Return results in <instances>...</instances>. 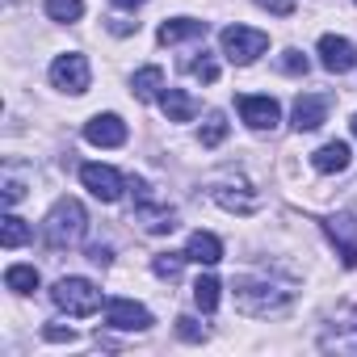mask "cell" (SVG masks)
<instances>
[{"instance_id":"obj_1","label":"cell","mask_w":357,"mask_h":357,"mask_svg":"<svg viewBox=\"0 0 357 357\" xmlns=\"http://www.w3.org/2000/svg\"><path fill=\"white\" fill-rule=\"evenodd\" d=\"M231 294H236V307L244 315H257V319L286 315L294 307V290H286L278 282H265V278H236L231 282Z\"/></svg>"},{"instance_id":"obj_2","label":"cell","mask_w":357,"mask_h":357,"mask_svg":"<svg viewBox=\"0 0 357 357\" xmlns=\"http://www.w3.org/2000/svg\"><path fill=\"white\" fill-rule=\"evenodd\" d=\"M84 227H89L84 206H80L76 198H59V202L51 206V215L43 219V240H47L51 248H72V244L84 240Z\"/></svg>"},{"instance_id":"obj_3","label":"cell","mask_w":357,"mask_h":357,"mask_svg":"<svg viewBox=\"0 0 357 357\" xmlns=\"http://www.w3.org/2000/svg\"><path fill=\"white\" fill-rule=\"evenodd\" d=\"M130 190H135V223H143V231H151V236H168L176 227V211L168 202H160L147 181H130Z\"/></svg>"},{"instance_id":"obj_4","label":"cell","mask_w":357,"mask_h":357,"mask_svg":"<svg viewBox=\"0 0 357 357\" xmlns=\"http://www.w3.org/2000/svg\"><path fill=\"white\" fill-rule=\"evenodd\" d=\"M51 303H55L59 311L84 319V315H93V311L101 307V290H97L89 278H59L55 290H51Z\"/></svg>"},{"instance_id":"obj_5","label":"cell","mask_w":357,"mask_h":357,"mask_svg":"<svg viewBox=\"0 0 357 357\" xmlns=\"http://www.w3.org/2000/svg\"><path fill=\"white\" fill-rule=\"evenodd\" d=\"M211 198L223 206V211H231V215H252L257 206H261V194L244 181V176H215L211 181Z\"/></svg>"},{"instance_id":"obj_6","label":"cell","mask_w":357,"mask_h":357,"mask_svg":"<svg viewBox=\"0 0 357 357\" xmlns=\"http://www.w3.org/2000/svg\"><path fill=\"white\" fill-rule=\"evenodd\" d=\"M219 47H223V55L231 59V63H257L261 55H265V47H269V34H261V30H248V26H227L223 34H219Z\"/></svg>"},{"instance_id":"obj_7","label":"cell","mask_w":357,"mask_h":357,"mask_svg":"<svg viewBox=\"0 0 357 357\" xmlns=\"http://www.w3.org/2000/svg\"><path fill=\"white\" fill-rule=\"evenodd\" d=\"M89 80H93L89 59H84V55H76V51H68V55H59V59L51 63V84H55L59 93L80 97V93H89Z\"/></svg>"},{"instance_id":"obj_8","label":"cell","mask_w":357,"mask_h":357,"mask_svg":"<svg viewBox=\"0 0 357 357\" xmlns=\"http://www.w3.org/2000/svg\"><path fill=\"white\" fill-rule=\"evenodd\" d=\"M80 181H84V190H89L93 198H101V202H118L122 190H126L122 172L109 168V164H84V168H80Z\"/></svg>"},{"instance_id":"obj_9","label":"cell","mask_w":357,"mask_h":357,"mask_svg":"<svg viewBox=\"0 0 357 357\" xmlns=\"http://www.w3.org/2000/svg\"><path fill=\"white\" fill-rule=\"evenodd\" d=\"M105 324L118 332H147L151 328V311L135 298H109L105 303Z\"/></svg>"},{"instance_id":"obj_10","label":"cell","mask_w":357,"mask_h":357,"mask_svg":"<svg viewBox=\"0 0 357 357\" xmlns=\"http://www.w3.org/2000/svg\"><path fill=\"white\" fill-rule=\"evenodd\" d=\"M236 109H240V118H244L252 130H273V126L282 122V105H278L273 97H252V93H244V97H236Z\"/></svg>"},{"instance_id":"obj_11","label":"cell","mask_w":357,"mask_h":357,"mask_svg":"<svg viewBox=\"0 0 357 357\" xmlns=\"http://www.w3.org/2000/svg\"><path fill=\"white\" fill-rule=\"evenodd\" d=\"M324 231H328V240L336 244L340 261H344L349 269H357V219H353L349 211H340V215H332V219L324 223Z\"/></svg>"},{"instance_id":"obj_12","label":"cell","mask_w":357,"mask_h":357,"mask_svg":"<svg viewBox=\"0 0 357 357\" xmlns=\"http://www.w3.org/2000/svg\"><path fill=\"white\" fill-rule=\"evenodd\" d=\"M319 344H324L328 353H357V307L340 311V315L324 328Z\"/></svg>"},{"instance_id":"obj_13","label":"cell","mask_w":357,"mask_h":357,"mask_svg":"<svg viewBox=\"0 0 357 357\" xmlns=\"http://www.w3.org/2000/svg\"><path fill=\"white\" fill-rule=\"evenodd\" d=\"M315 51H319V63H324L332 76H340V72H353V68H357V47H353L349 38H340V34H324Z\"/></svg>"},{"instance_id":"obj_14","label":"cell","mask_w":357,"mask_h":357,"mask_svg":"<svg viewBox=\"0 0 357 357\" xmlns=\"http://www.w3.org/2000/svg\"><path fill=\"white\" fill-rule=\"evenodd\" d=\"M84 139L93 147H122L126 143V122L118 114H97L84 122Z\"/></svg>"},{"instance_id":"obj_15","label":"cell","mask_w":357,"mask_h":357,"mask_svg":"<svg viewBox=\"0 0 357 357\" xmlns=\"http://www.w3.org/2000/svg\"><path fill=\"white\" fill-rule=\"evenodd\" d=\"M324 118H328V97H319V93H303V97L294 101L290 126L303 135V130H315V126H324Z\"/></svg>"},{"instance_id":"obj_16","label":"cell","mask_w":357,"mask_h":357,"mask_svg":"<svg viewBox=\"0 0 357 357\" xmlns=\"http://www.w3.org/2000/svg\"><path fill=\"white\" fill-rule=\"evenodd\" d=\"M164 47H176V43H190V38H206V22H194V17H172L160 26L155 34Z\"/></svg>"},{"instance_id":"obj_17","label":"cell","mask_w":357,"mask_h":357,"mask_svg":"<svg viewBox=\"0 0 357 357\" xmlns=\"http://www.w3.org/2000/svg\"><path fill=\"white\" fill-rule=\"evenodd\" d=\"M185 257L198 261V265H219V261H223V244H219V236H211V231H194L190 244H185Z\"/></svg>"},{"instance_id":"obj_18","label":"cell","mask_w":357,"mask_h":357,"mask_svg":"<svg viewBox=\"0 0 357 357\" xmlns=\"http://www.w3.org/2000/svg\"><path fill=\"white\" fill-rule=\"evenodd\" d=\"M349 155H353L349 143L336 139V143H324V147L311 155V164H315V172H344V168H349Z\"/></svg>"},{"instance_id":"obj_19","label":"cell","mask_w":357,"mask_h":357,"mask_svg":"<svg viewBox=\"0 0 357 357\" xmlns=\"http://www.w3.org/2000/svg\"><path fill=\"white\" fill-rule=\"evenodd\" d=\"M160 105H164V114H168V122H190V118L198 114V101H194L190 93H181V89H164V97H160Z\"/></svg>"},{"instance_id":"obj_20","label":"cell","mask_w":357,"mask_h":357,"mask_svg":"<svg viewBox=\"0 0 357 357\" xmlns=\"http://www.w3.org/2000/svg\"><path fill=\"white\" fill-rule=\"evenodd\" d=\"M130 89H135L139 101H155V97H164V72L160 68H139L135 80H130Z\"/></svg>"},{"instance_id":"obj_21","label":"cell","mask_w":357,"mask_h":357,"mask_svg":"<svg viewBox=\"0 0 357 357\" xmlns=\"http://www.w3.org/2000/svg\"><path fill=\"white\" fill-rule=\"evenodd\" d=\"M5 286L13 294H34L38 290V269L34 265H9L5 269Z\"/></svg>"},{"instance_id":"obj_22","label":"cell","mask_w":357,"mask_h":357,"mask_svg":"<svg viewBox=\"0 0 357 357\" xmlns=\"http://www.w3.org/2000/svg\"><path fill=\"white\" fill-rule=\"evenodd\" d=\"M26 240H30L26 219H17V215H5V219H0V244H5V248H22Z\"/></svg>"},{"instance_id":"obj_23","label":"cell","mask_w":357,"mask_h":357,"mask_svg":"<svg viewBox=\"0 0 357 357\" xmlns=\"http://www.w3.org/2000/svg\"><path fill=\"white\" fill-rule=\"evenodd\" d=\"M219 290H223V286H219V278H211V273H206V278H198V282H194V303H198V311H206V315H211V311L219 307Z\"/></svg>"},{"instance_id":"obj_24","label":"cell","mask_w":357,"mask_h":357,"mask_svg":"<svg viewBox=\"0 0 357 357\" xmlns=\"http://www.w3.org/2000/svg\"><path fill=\"white\" fill-rule=\"evenodd\" d=\"M198 139H202V147H219V143L227 139V118H223L219 109H211L206 122H202V130H198Z\"/></svg>"},{"instance_id":"obj_25","label":"cell","mask_w":357,"mask_h":357,"mask_svg":"<svg viewBox=\"0 0 357 357\" xmlns=\"http://www.w3.org/2000/svg\"><path fill=\"white\" fill-rule=\"evenodd\" d=\"M47 17L51 22H80L84 17V0H47Z\"/></svg>"},{"instance_id":"obj_26","label":"cell","mask_w":357,"mask_h":357,"mask_svg":"<svg viewBox=\"0 0 357 357\" xmlns=\"http://www.w3.org/2000/svg\"><path fill=\"white\" fill-rule=\"evenodd\" d=\"M185 261H190L185 252H160V257H151V269H155V278L176 282V278H181V265H185Z\"/></svg>"},{"instance_id":"obj_27","label":"cell","mask_w":357,"mask_h":357,"mask_svg":"<svg viewBox=\"0 0 357 357\" xmlns=\"http://www.w3.org/2000/svg\"><path fill=\"white\" fill-rule=\"evenodd\" d=\"M190 72H194L202 84H215V80H219V63H215L206 51H202V59H190Z\"/></svg>"},{"instance_id":"obj_28","label":"cell","mask_w":357,"mask_h":357,"mask_svg":"<svg viewBox=\"0 0 357 357\" xmlns=\"http://www.w3.org/2000/svg\"><path fill=\"white\" fill-rule=\"evenodd\" d=\"M176 336L190 340V344H198V340H206V328H202L194 315H181V319H176Z\"/></svg>"},{"instance_id":"obj_29","label":"cell","mask_w":357,"mask_h":357,"mask_svg":"<svg viewBox=\"0 0 357 357\" xmlns=\"http://www.w3.org/2000/svg\"><path fill=\"white\" fill-rule=\"evenodd\" d=\"M278 68H282L286 76H307V55H298V51L290 47V51H282V59H278Z\"/></svg>"},{"instance_id":"obj_30","label":"cell","mask_w":357,"mask_h":357,"mask_svg":"<svg viewBox=\"0 0 357 357\" xmlns=\"http://www.w3.org/2000/svg\"><path fill=\"white\" fill-rule=\"evenodd\" d=\"M43 336H47L51 344H72V340H76V332H72V328H63V324H47V328H43Z\"/></svg>"},{"instance_id":"obj_31","label":"cell","mask_w":357,"mask_h":357,"mask_svg":"<svg viewBox=\"0 0 357 357\" xmlns=\"http://www.w3.org/2000/svg\"><path fill=\"white\" fill-rule=\"evenodd\" d=\"M257 5L269 9L273 17H290V13H294V0H257Z\"/></svg>"},{"instance_id":"obj_32","label":"cell","mask_w":357,"mask_h":357,"mask_svg":"<svg viewBox=\"0 0 357 357\" xmlns=\"http://www.w3.org/2000/svg\"><path fill=\"white\" fill-rule=\"evenodd\" d=\"M89 261H93V265H101V269H105V265H109V261H114V248H109V244H93V248H89Z\"/></svg>"},{"instance_id":"obj_33","label":"cell","mask_w":357,"mask_h":357,"mask_svg":"<svg viewBox=\"0 0 357 357\" xmlns=\"http://www.w3.org/2000/svg\"><path fill=\"white\" fill-rule=\"evenodd\" d=\"M22 194H26V190H22V181H5V202H9V206H17V202H22Z\"/></svg>"},{"instance_id":"obj_34","label":"cell","mask_w":357,"mask_h":357,"mask_svg":"<svg viewBox=\"0 0 357 357\" xmlns=\"http://www.w3.org/2000/svg\"><path fill=\"white\" fill-rule=\"evenodd\" d=\"M135 26H139V22H122V17H114V22H109V30H114V34H130Z\"/></svg>"},{"instance_id":"obj_35","label":"cell","mask_w":357,"mask_h":357,"mask_svg":"<svg viewBox=\"0 0 357 357\" xmlns=\"http://www.w3.org/2000/svg\"><path fill=\"white\" fill-rule=\"evenodd\" d=\"M118 9H139V5H147V0H114Z\"/></svg>"},{"instance_id":"obj_36","label":"cell","mask_w":357,"mask_h":357,"mask_svg":"<svg viewBox=\"0 0 357 357\" xmlns=\"http://www.w3.org/2000/svg\"><path fill=\"white\" fill-rule=\"evenodd\" d=\"M353 135H357V114H353Z\"/></svg>"},{"instance_id":"obj_37","label":"cell","mask_w":357,"mask_h":357,"mask_svg":"<svg viewBox=\"0 0 357 357\" xmlns=\"http://www.w3.org/2000/svg\"><path fill=\"white\" fill-rule=\"evenodd\" d=\"M353 5H357V0H353Z\"/></svg>"}]
</instances>
